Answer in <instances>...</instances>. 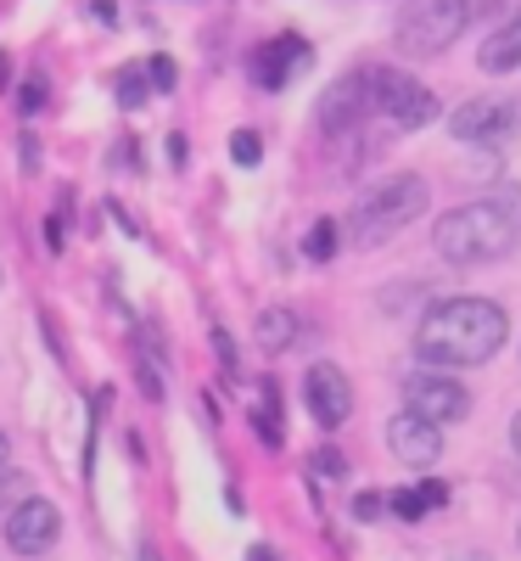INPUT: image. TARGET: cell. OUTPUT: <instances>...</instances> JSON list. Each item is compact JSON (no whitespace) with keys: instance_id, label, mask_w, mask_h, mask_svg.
Returning <instances> with one entry per match:
<instances>
[{"instance_id":"cell-8","label":"cell","mask_w":521,"mask_h":561,"mask_svg":"<svg viewBox=\"0 0 521 561\" xmlns=\"http://www.w3.org/2000/svg\"><path fill=\"white\" fill-rule=\"evenodd\" d=\"M303 399H309V415L320 421V427H343V421L354 415V382L343 377V365L331 359H314L309 377H303Z\"/></svg>"},{"instance_id":"cell-35","label":"cell","mask_w":521,"mask_h":561,"mask_svg":"<svg viewBox=\"0 0 521 561\" xmlns=\"http://www.w3.org/2000/svg\"><path fill=\"white\" fill-rule=\"evenodd\" d=\"M0 280H7V275H0Z\"/></svg>"},{"instance_id":"cell-14","label":"cell","mask_w":521,"mask_h":561,"mask_svg":"<svg viewBox=\"0 0 521 561\" xmlns=\"http://www.w3.org/2000/svg\"><path fill=\"white\" fill-rule=\"evenodd\" d=\"M253 433L269 444V449H280L287 444V410H280V388H275V377H264L258 382V404H253Z\"/></svg>"},{"instance_id":"cell-12","label":"cell","mask_w":521,"mask_h":561,"mask_svg":"<svg viewBox=\"0 0 521 561\" xmlns=\"http://www.w3.org/2000/svg\"><path fill=\"white\" fill-rule=\"evenodd\" d=\"M387 449H393L404 466H432V460L443 455V427H432V421L415 415V410H398V415L387 421Z\"/></svg>"},{"instance_id":"cell-30","label":"cell","mask_w":521,"mask_h":561,"mask_svg":"<svg viewBox=\"0 0 521 561\" xmlns=\"http://www.w3.org/2000/svg\"><path fill=\"white\" fill-rule=\"evenodd\" d=\"M247 561H280V556H275L269 545H253V550H247Z\"/></svg>"},{"instance_id":"cell-16","label":"cell","mask_w":521,"mask_h":561,"mask_svg":"<svg viewBox=\"0 0 521 561\" xmlns=\"http://www.w3.org/2000/svg\"><path fill=\"white\" fill-rule=\"evenodd\" d=\"M387 505L398 511L404 523H420L426 511L449 505V483H415V489H393V494H387Z\"/></svg>"},{"instance_id":"cell-4","label":"cell","mask_w":521,"mask_h":561,"mask_svg":"<svg viewBox=\"0 0 521 561\" xmlns=\"http://www.w3.org/2000/svg\"><path fill=\"white\" fill-rule=\"evenodd\" d=\"M471 12H477V0H409L393 34L409 57H438L471 28Z\"/></svg>"},{"instance_id":"cell-5","label":"cell","mask_w":521,"mask_h":561,"mask_svg":"<svg viewBox=\"0 0 521 561\" xmlns=\"http://www.w3.org/2000/svg\"><path fill=\"white\" fill-rule=\"evenodd\" d=\"M370 107H382L398 129H426L438 118V96L420 79H404L393 68H370Z\"/></svg>"},{"instance_id":"cell-22","label":"cell","mask_w":521,"mask_h":561,"mask_svg":"<svg viewBox=\"0 0 521 561\" xmlns=\"http://www.w3.org/2000/svg\"><path fill=\"white\" fill-rule=\"evenodd\" d=\"M45 248H51V253H62V248H68V219H62V214L45 219Z\"/></svg>"},{"instance_id":"cell-11","label":"cell","mask_w":521,"mask_h":561,"mask_svg":"<svg viewBox=\"0 0 521 561\" xmlns=\"http://www.w3.org/2000/svg\"><path fill=\"white\" fill-rule=\"evenodd\" d=\"M364 113H370V73L354 68V73H343L337 84L325 90V102H320V129H325V135H343V129H354Z\"/></svg>"},{"instance_id":"cell-24","label":"cell","mask_w":521,"mask_h":561,"mask_svg":"<svg viewBox=\"0 0 521 561\" xmlns=\"http://www.w3.org/2000/svg\"><path fill=\"white\" fill-rule=\"evenodd\" d=\"M18 107H23V113H39V107H45V79H28V84H23Z\"/></svg>"},{"instance_id":"cell-31","label":"cell","mask_w":521,"mask_h":561,"mask_svg":"<svg viewBox=\"0 0 521 561\" xmlns=\"http://www.w3.org/2000/svg\"><path fill=\"white\" fill-rule=\"evenodd\" d=\"M510 444H516V455H521V410H516V421H510Z\"/></svg>"},{"instance_id":"cell-10","label":"cell","mask_w":521,"mask_h":561,"mask_svg":"<svg viewBox=\"0 0 521 561\" xmlns=\"http://www.w3.org/2000/svg\"><path fill=\"white\" fill-rule=\"evenodd\" d=\"M298 68H309V45L298 34L264 39V45H253V57H247V73H253L258 90H287Z\"/></svg>"},{"instance_id":"cell-36","label":"cell","mask_w":521,"mask_h":561,"mask_svg":"<svg viewBox=\"0 0 521 561\" xmlns=\"http://www.w3.org/2000/svg\"><path fill=\"white\" fill-rule=\"evenodd\" d=\"M516 539H521V534H516Z\"/></svg>"},{"instance_id":"cell-15","label":"cell","mask_w":521,"mask_h":561,"mask_svg":"<svg viewBox=\"0 0 521 561\" xmlns=\"http://www.w3.org/2000/svg\"><path fill=\"white\" fill-rule=\"evenodd\" d=\"M298 332H303V325H298V314H292V309H264V314H258V325H253V337H258V348H264V354H287V348L298 343Z\"/></svg>"},{"instance_id":"cell-23","label":"cell","mask_w":521,"mask_h":561,"mask_svg":"<svg viewBox=\"0 0 521 561\" xmlns=\"http://www.w3.org/2000/svg\"><path fill=\"white\" fill-rule=\"evenodd\" d=\"M314 472H325V478H343V472H348V460H343L337 449H320V455H314Z\"/></svg>"},{"instance_id":"cell-2","label":"cell","mask_w":521,"mask_h":561,"mask_svg":"<svg viewBox=\"0 0 521 561\" xmlns=\"http://www.w3.org/2000/svg\"><path fill=\"white\" fill-rule=\"evenodd\" d=\"M432 248L454 270H477V264L510 259L521 248V185H505V192H494V197L449 208L432 225Z\"/></svg>"},{"instance_id":"cell-34","label":"cell","mask_w":521,"mask_h":561,"mask_svg":"<svg viewBox=\"0 0 521 561\" xmlns=\"http://www.w3.org/2000/svg\"><path fill=\"white\" fill-rule=\"evenodd\" d=\"M7 449H12V444H7V433H0V466H7Z\"/></svg>"},{"instance_id":"cell-28","label":"cell","mask_w":521,"mask_h":561,"mask_svg":"<svg viewBox=\"0 0 521 561\" xmlns=\"http://www.w3.org/2000/svg\"><path fill=\"white\" fill-rule=\"evenodd\" d=\"M90 18H96V23H118V7H113V0H90Z\"/></svg>"},{"instance_id":"cell-3","label":"cell","mask_w":521,"mask_h":561,"mask_svg":"<svg viewBox=\"0 0 521 561\" xmlns=\"http://www.w3.org/2000/svg\"><path fill=\"white\" fill-rule=\"evenodd\" d=\"M426 203H432V185H426L420 174H393V180H375L370 192L354 203V237L364 248H382L393 242L404 225H415L426 214Z\"/></svg>"},{"instance_id":"cell-13","label":"cell","mask_w":521,"mask_h":561,"mask_svg":"<svg viewBox=\"0 0 521 561\" xmlns=\"http://www.w3.org/2000/svg\"><path fill=\"white\" fill-rule=\"evenodd\" d=\"M477 68H483V73H516V68H521V7L483 39Z\"/></svg>"},{"instance_id":"cell-21","label":"cell","mask_w":521,"mask_h":561,"mask_svg":"<svg viewBox=\"0 0 521 561\" xmlns=\"http://www.w3.org/2000/svg\"><path fill=\"white\" fill-rule=\"evenodd\" d=\"M382 511H387V494H375V489L354 500V517H359V523H370V517H382Z\"/></svg>"},{"instance_id":"cell-32","label":"cell","mask_w":521,"mask_h":561,"mask_svg":"<svg viewBox=\"0 0 521 561\" xmlns=\"http://www.w3.org/2000/svg\"><path fill=\"white\" fill-rule=\"evenodd\" d=\"M140 561H163V556H158L152 545H140Z\"/></svg>"},{"instance_id":"cell-33","label":"cell","mask_w":521,"mask_h":561,"mask_svg":"<svg viewBox=\"0 0 521 561\" xmlns=\"http://www.w3.org/2000/svg\"><path fill=\"white\" fill-rule=\"evenodd\" d=\"M454 561H488L483 550H465V556H454Z\"/></svg>"},{"instance_id":"cell-17","label":"cell","mask_w":521,"mask_h":561,"mask_svg":"<svg viewBox=\"0 0 521 561\" xmlns=\"http://www.w3.org/2000/svg\"><path fill=\"white\" fill-rule=\"evenodd\" d=\"M337 248H343V225L337 219H314L309 237H303V259L309 264H331V259H337Z\"/></svg>"},{"instance_id":"cell-19","label":"cell","mask_w":521,"mask_h":561,"mask_svg":"<svg viewBox=\"0 0 521 561\" xmlns=\"http://www.w3.org/2000/svg\"><path fill=\"white\" fill-rule=\"evenodd\" d=\"M118 107L135 113V107H147V62H135L118 73Z\"/></svg>"},{"instance_id":"cell-7","label":"cell","mask_w":521,"mask_h":561,"mask_svg":"<svg viewBox=\"0 0 521 561\" xmlns=\"http://www.w3.org/2000/svg\"><path fill=\"white\" fill-rule=\"evenodd\" d=\"M0 534H7V545H12V556H45L57 539H62V511L51 505V500H39V494H28L7 523H0Z\"/></svg>"},{"instance_id":"cell-29","label":"cell","mask_w":521,"mask_h":561,"mask_svg":"<svg viewBox=\"0 0 521 561\" xmlns=\"http://www.w3.org/2000/svg\"><path fill=\"white\" fill-rule=\"evenodd\" d=\"M169 158H174V169L185 163V135H169Z\"/></svg>"},{"instance_id":"cell-1","label":"cell","mask_w":521,"mask_h":561,"mask_svg":"<svg viewBox=\"0 0 521 561\" xmlns=\"http://www.w3.org/2000/svg\"><path fill=\"white\" fill-rule=\"evenodd\" d=\"M510 343V314L494 298H438L415 325V354L432 370H460V365H488Z\"/></svg>"},{"instance_id":"cell-6","label":"cell","mask_w":521,"mask_h":561,"mask_svg":"<svg viewBox=\"0 0 521 561\" xmlns=\"http://www.w3.org/2000/svg\"><path fill=\"white\" fill-rule=\"evenodd\" d=\"M404 399H409L415 415L432 421V427L471 415V393L454 377H443V370H409V377H404Z\"/></svg>"},{"instance_id":"cell-26","label":"cell","mask_w":521,"mask_h":561,"mask_svg":"<svg viewBox=\"0 0 521 561\" xmlns=\"http://www.w3.org/2000/svg\"><path fill=\"white\" fill-rule=\"evenodd\" d=\"M140 388H147V399H152V404H163V382H158V370H152L147 359H140Z\"/></svg>"},{"instance_id":"cell-20","label":"cell","mask_w":521,"mask_h":561,"mask_svg":"<svg viewBox=\"0 0 521 561\" xmlns=\"http://www.w3.org/2000/svg\"><path fill=\"white\" fill-rule=\"evenodd\" d=\"M230 158L242 163V169H258V158H264V140H258V129H235V135H230Z\"/></svg>"},{"instance_id":"cell-18","label":"cell","mask_w":521,"mask_h":561,"mask_svg":"<svg viewBox=\"0 0 521 561\" xmlns=\"http://www.w3.org/2000/svg\"><path fill=\"white\" fill-rule=\"evenodd\" d=\"M28 494H34V478L28 472H7V466H0V523H7Z\"/></svg>"},{"instance_id":"cell-25","label":"cell","mask_w":521,"mask_h":561,"mask_svg":"<svg viewBox=\"0 0 521 561\" xmlns=\"http://www.w3.org/2000/svg\"><path fill=\"white\" fill-rule=\"evenodd\" d=\"M147 73H152V84H158V90H174V62H169V57H152V68H147Z\"/></svg>"},{"instance_id":"cell-27","label":"cell","mask_w":521,"mask_h":561,"mask_svg":"<svg viewBox=\"0 0 521 561\" xmlns=\"http://www.w3.org/2000/svg\"><path fill=\"white\" fill-rule=\"evenodd\" d=\"M213 348H219V365L235 377V343H230V332H213Z\"/></svg>"},{"instance_id":"cell-9","label":"cell","mask_w":521,"mask_h":561,"mask_svg":"<svg viewBox=\"0 0 521 561\" xmlns=\"http://www.w3.org/2000/svg\"><path fill=\"white\" fill-rule=\"evenodd\" d=\"M516 124H521V102H494V96H477V102L454 107L449 135H454V140H471V147H494V140H505Z\"/></svg>"}]
</instances>
